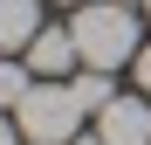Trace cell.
Masks as SVG:
<instances>
[{"label": "cell", "instance_id": "obj_3", "mask_svg": "<svg viewBox=\"0 0 151 145\" xmlns=\"http://www.w3.org/2000/svg\"><path fill=\"white\" fill-rule=\"evenodd\" d=\"M96 138L103 145H151V97H110L96 111Z\"/></svg>", "mask_w": 151, "mask_h": 145}, {"label": "cell", "instance_id": "obj_5", "mask_svg": "<svg viewBox=\"0 0 151 145\" xmlns=\"http://www.w3.org/2000/svg\"><path fill=\"white\" fill-rule=\"evenodd\" d=\"M41 35V0H0V55L28 48Z\"/></svg>", "mask_w": 151, "mask_h": 145}, {"label": "cell", "instance_id": "obj_9", "mask_svg": "<svg viewBox=\"0 0 151 145\" xmlns=\"http://www.w3.org/2000/svg\"><path fill=\"white\" fill-rule=\"evenodd\" d=\"M69 145H103V138H83V131H76V138H69Z\"/></svg>", "mask_w": 151, "mask_h": 145}, {"label": "cell", "instance_id": "obj_11", "mask_svg": "<svg viewBox=\"0 0 151 145\" xmlns=\"http://www.w3.org/2000/svg\"><path fill=\"white\" fill-rule=\"evenodd\" d=\"M131 7H144V0H131Z\"/></svg>", "mask_w": 151, "mask_h": 145}, {"label": "cell", "instance_id": "obj_10", "mask_svg": "<svg viewBox=\"0 0 151 145\" xmlns=\"http://www.w3.org/2000/svg\"><path fill=\"white\" fill-rule=\"evenodd\" d=\"M62 7H69V14H76V7H89V0H62Z\"/></svg>", "mask_w": 151, "mask_h": 145}, {"label": "cell", "instance_id": "obj_6", "mask_svg": "<svg viewBox=\"0 0 151 145\" xmlns=\"http://www.w3.org/2000/svg\"><path fill=\"white\" fill-rule=\"evenodd\" d=\"M28 90H35V69L28 62H0V111H21Z\"/></svg>", "mask_w": 151, "mask_h": 145}, {"label": "cell", "instance_id": "obj_4", "mask_svg": "<svg viewBox=\"0 0 151 145\" xmlns=\"http://www.w3.org/2000/svg\"><path fill=\"white\" fill-rule=\"evenodd\" d=\"M76 62H83V55H76V35L69 28H41L28 42V69H35V76H69Z\"/></svg>", "mask_w": 151, "mask_h": 145}, {"label": "cell", "instance_id": "obj_8", "mask_svg": "<svg viewBox=\"0 0 151 145\" xmlns=\"http://www.w3.org/2000/svg\"><path fill=\"white\" fill-rule=\"evenodd\" d=\"M21 138V125H14V111H0V145H14Z\"/></svg>", "mask_w": 151, "mask_h": 145}, {"label": "cell", "instance_id": "obj_7", "mask_svg": "<svg viewBox=\"0 0 151 145\" xmlns=\"http://www.w3.org/2000/svg\"><path fill=\"white\" fill-rule=\"evenodd\" d=\"M131 69H137V90H144V97H151V42H144V48H137V62H131Z\"/></svg>", "mask_w": 151, "mask_h": 145}, {"label": "cell", "instance_id": "obj_1", "mask_svg": "<svg viewBox=\"0 0 151 145\" xmlns=\"http://www.w3.org/2000/svg\"><path fill=\"white\" fill-rule=\"evenodd\" d=\"M69 35H76L83 69H124V62H137V14H131V0H89V7H76Z\"/></svg>", "mask_w": 151, "mask_h": 145}, {"label": "cell", "instance_id": "obj_12", "mask_svg": "<svg viewBox=\"0 0 151 145\" xmlns=\"http://www.w3.org/2000/svg\"><path fill=\"white\" fill-rule=\"evenodd\" d=\"M144 14H151V0H144Z\"/></svg>", "mask_w": 151, "mask_h": 145}, {"label": "cell", "instance_id": "obj_2", "mask_svg": "<svg viewBox=\"0 0 151 145\" xmlns=\"http://www.w3.org/2000/svg\"><path fill=\"white\" fill-rule=\"evenodd\" d=\"M83 97H76L69 76H35V90L21 97V111H14V125L28 145H69L76 131H83Z\"/></svg>", "mask_w": 151, "mask_h": 145}]
</instances>
